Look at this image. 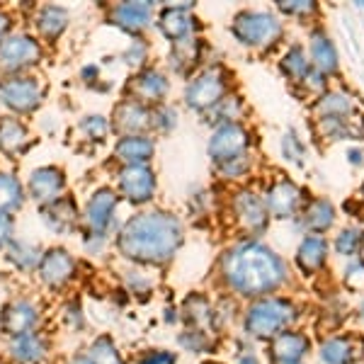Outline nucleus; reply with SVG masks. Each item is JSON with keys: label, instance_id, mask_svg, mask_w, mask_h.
Listing matches in <instances>:
<instances>
[{"label": "nucleus", "instance_id": "35", "mask_svg": "<svg viewBox=\"0 0 364 364\" xmlns=\"http://www.w3.org/2000/svg\"><path fill=\"white\" fill-rule=\"evenodd\" d=\"M323 360L328 364H350L352 362V352L348 340H331V343L323 345Z\"/></svg>", "mask_w": 364, "mask_h": 364}, {"label": "nucleus", "instance_id": "15", "mask_svg": "<svg viewBox=\"0 0 364 364\" xmlns=\"http://www.w3.org/2000/svg\"><path fill=\"white\" fill-rule=\"evenodd\" d=\"M190 5H182V8H166L158 17V27H161V32L166 34L168 39H173V42H180V39H187L190 37V32L195 29V17L190 13Z\"/></svg>", "mask_w": 364, "mask_h": 364}, {"label": "nucleus", "instance_id": "4", "mask_svg": "<svg viewBox=\"0 0 364 364\" xmlns=\"http://www.w3.org/2000/svg\"><path fill=\"white\" fill-rule=\"evenodd\" d=\"M39 326H42V309L32 299L17 296L0 309V333L5 338L39 331Z\"/></svg>", "mask_w": 364, "mask_h": 364}, {"label": "nucleus", "instance_id": "45", "mask_svg": "<svg viewBox=\"0 0 364 364\" xmlns=\"http://www.w3.org/2000/svg\"><path fill=\"white\" fill-rule=\"evenodd\" d=\"M279 8L284 10V13H291V15L314 13V3H306V0H299V3H279Z\"/></svg>", "mask_w": 364, "mask_h": 364}, {"label": "nucleus", "instance_id": "2", "mask_svg": "<svg viewBox=\"0 0 364 364\" xmlns=\"http://www.w3.org/2000/svg\"><path fill=\"white\" fill-rule=\"evenodd\" d=\"M226 282L233 291L243 296H262L277 289L284 279V265L265 245H240L228 252L224 262Z\"/></svg>", "mask_w": 364, "mask_h": 364}, {"label": "nucleus", "instance_id": "50", "mask_svg": "<svg viewBox=\"0 0 364 364\" xmlns=\"http://www.w3.org/2000/svg\"><path fill=\"white\" fill-rule=\"evenodd\" d=\"M350 161H352V163H362V151H357V149L352 151V154H350Z\"/></svg>", "mask_w": 364, "mask_h": 364}, {"label": "nucleus", "instance_id": "17", "mask_svg": "<svg viewBox=\"0 0 364 364\" xmlns=\"http://www.w3.org/2000/svg\"><path fill=\"white\" fill-rule=\"evenodd\" d=\"M182 316L185 318L187 328H197V331H211L214 328V321H216V311L211 309V304L207 301L204 296L199 294H190L182 304Z\"/></svg>", "mask_w": 364, "mask_h": 364}, {"label": "nucleus", "instance_id": "49", "mask_svg": "<svg viewBox=\"0 0 364 364\" xmlns=\"http://www.w3.org/2000/svg\"><path fill=\"white\" fill-rule=\"evenodd\" d=\"M8 29H10V17L5 15V13H0V37H3Z\"/></svg>", "mask_w": 364, "mask_h": 364}, {"label": "nucleus", "instance_id": "23", "mask_svg": "<svg viewBox=\"0 0 364 364\" xmlns=\"http://www.w3.org/2000/svg\"><path fill=\"white\" fill-rule=\"evenodd\" d=\"M44 221L58 233L70 231V228L78 224V211H75V204L66 197H58L56 202H51L44 207Z\"/></svg>", "mask_w": 364, "mask_h": 364}, {"label": "nucleus", "instance_id": "11", "mask_svg": "<svg viewBox=\"0 0 364 364\" xmlns=\"http://www.w3.org/2000/svg\"><path fill=\"white\" fill-rule=\"evenodd\" d=\"M224 90H226V83H224V73H221V68H211L187 85L185 97H187V105H190V107L209 109V107H214V105L221 102Z\"/></svg>", "mask_w": 364, "mask_h": 364}, {"label": "nucleus", "instance_id": "3", "mask_svg": "<svg viewBox=\"0 0 364 364\" xmlns=\"http://www.w3.org/2000/svg\"><path fill=\"white\" fill-rule=\"evenodd\" d=\"M294 318V306L284 299H257L245 314V331L252 338H274Z\"/></svg>", "mask_w": 364, "mask_h": 364}, {"label": "nucleus", "instance_id": "5", "mask_svg": "<svg viewBox=\"0 0 364 364\" xmlns=\"http://www.w3.org/2000/svg\"><path fill=\"white\" fill-rule=\"evenodd\" d=\"M42 58V46L27 34H13L0 39V70L17 73V70L34 66Z\"/></svg>", "mask_w": 364, "mask_h": 364}, {"label": "nucleus", "instance_id": "28", "mask_svg": "<svg viewBox=\"0 0 364 364\" xmlns=\"http://www.w3.org/2000/svg\"><path fill=\"white\" fill-rule=\"evenodd\" d=\"M296 260L304 272H314V269L321 267L323 260H326V240L318 236H309L301 243V248H299Z\"/></svg>", "mask_w": 364, "mask_h": 364}, {"label": "nucleus", "instance_id": "52", "mask_svg": "<svg viewBox=\"0 0 364 364\" xmlns=\"http://www.w3.org/2000/svg\"><path fill=\"white\" fill-rule=\"evenodd\" d=\"M362 314H364V306H362Z\"/></svg>", "mask_w": 364, "mask_h": 364}, {"label": "nucleus", "instance_id": "13", "mask_svg": "<svg viewBox=\"0 0 364 364\" xmlns=\"http://www.w3.org/2000/svg\"><path fill=\"white\" fill-rule=\"evenodd\" d=\"M117 202H119V197H117V192L109 190V187H102V190H97L95 195L90 197V202H87V207H85V221H87V226L92 228V233H102L105 236V231L112 226Z\"/></svg>", "mask_w": 364, "mask_h": 364}, {"label": "nucleus", "instance_id": "19", "mask_svg": "<svg viewBox=\"0 0 364 364\" xmlns=\"http://www.w3.org/2000/svg\"><path fill=\"white\" fill-rule=\"evenodd\" d=\"M134 102H156L168 92V80L158 70H144L132 80Z\"/></svg>", "mask_w": 364, "mask_h": 364}, {"label": "nucleus", "instance_id": "41", "mask_svg": "<svg viewBox=\"0 0 364 364\" xmlns=\"http://www.w3.org/2000/svg\"><path fill=\"white\" fill-rule=\"evenodd\" d=\"M175 122H178V112L170 107H158L154 112V127L163 129V132H168V129L175 127Z\"/></svg>", "mask_w": 364, "mask_h": 364}, {"label": "nucleus", "instance_id": "7", "mask_svg": "<svg viewBox=\"0 0 364 364\" xmlns=\"http://www.w3.org/2000/svg\"><path fill=\"white\" fill-rule=\"evenodd\" d=\"M75 272H78V262H75V257L63 248L46 250L37 267V277L42 279V284L49 287V289H63V287L73 282Z\"/></svg>", "mask_w": 364, "mask_h": 364}, {"label": "nucleus", "instance_id": "14", "mask_svg": "<svg viewBox=\"0 0 364 364\" xmlns=\"http://www.w3.org/2000/svg\"><path fill=\"white\" fill-rule=\"evenodd\" d=\"M63 185H66V180H63L61 170L54 166H46L32 173V178H29V195H32L34 202L46 207V204L56 202L58 195L63 192Z\"/></svg>", "mask_w": 364, "mask_h": 364}, {"label": "nucleus", "instance_id": "25", "mask_svg": "<svg viewBox=\"0 0 364 364\" xmlns=\"http://www.w3.org/2000/svg\"><path fill=\"white\" fill-rule=\"evenodd\" d=\"M27 129L22 124L20 119H15V117H5L3 122H0V149L5 151V154H17V151H22L27 146Z\"/></svg>", "mask_w": 364, "mask_h": 364}, {"label": "nucleus", "instance_id": "51", "mask_svg": "<svg viewBox=\"0 0 364 364\" xmlns=\"http://www.w3.org/2000/svg\"><path fill=\"white\" fill-rule=\"evenodd\" d=\"M207 364H216V362H207Z\"/></svg>", "mask_w": 364, "mask_h": 364}, {"label": "nucleus", "instance_id": "36", "mask_svg": "<svg viewBox=\"0 0 364 364\" xmlns=\"http://www.w3.org/2000/svg\"><path fill=\"white\" fill-rule=\"evenodd\" d=\"M284 70L287 73L291 75V78H299V75H306L309 73V61L304 58V51L299 49V46H294V49L287 54V58H284Z\"/></svg>", "mask_w": 364, "mask_h": 364}, {"label": "nucleus", "instance_id": "24", "mask_svg": "<svg viewBox=\"0 0 364 364\" xmlns=\"http://www.w3.org/2000/svg\"><path fill=\"white\" fill-rule=\"evenodd\" d=\"M299 202H301V192L291 182H277L267 195V207L274 216L294 214Z\"/></svg>", "mask_w": 364, "mask_h": 364}, {"label": "nucleus", "instance_id": "43", "mask_svg": "<svg viewBox=\"0 0 364 364\" xmlns=\"http://www.w3.org/2000/svg\"><path fill=\"white\" fill-rule=\"evenodd\" d=\"M144 58H146V44L144 42H134L124 54V61L129 63V66H141Z\"/></svg>", "mask_w": 364, "mask_h": 364}, {"label": "nucleus", "instance_id": "32", "mask_svg": "<svg viewBox=\"0 0 364 364\" xmlns=\"http://www.w3.org/2000/svg\"><path fill=\"white\" fill-rule=\"evenodd\" d=\"M178 345L185 352H192V355H202V352L211 350V338L207 331H197V328H185V331L178 336Z\"/></svg>", "mask_w": 364, "mask_h": 364}, {"label": "nucleus", "instance_id": "9", "mask_svg": "<svg viewBox=\"0 0 364 364\" xmlns=\"http://www.w3.org/2000/svg\"><path fill=\"white\" fill-rule=\"evenodd\" d=\"M5 355H8L10 364H44L46 357L51 355V340L44 331L8 338Z\"/></svg>", "mask_w": 364, "mask_h": 364}, {"label": "nucleus", "instance_id": "12", "mask_svg": "<svg viewBox=\"0 0 364 364\" xmlns=\"http://www.w3.org/2000/svg\"><path fill=\"white\" fill-rule=\"evenodd\" d=\"M119 192L129 202L146 204L156 192V178L146 166H127L119 173Z\"/></svg>", "mask_w": 364, "mask_h": 364}, {"label": "nucleus", "instance_id": "10", "mask_svg": "<svg viewBox=\"0 0 364 364\" xmlns=\"http://www.w3.org/2000/svg\"><path fill=\"white\" fill-rule=\"evenodd\" d=\"M245 149H248V134L243 132V127L231 122V124H224L214 132L211 144H209V156L214 158L216 163L226 166V163L243 158Z\"/></svg>", "mask_w": 364, "mask_h": 364}, {"label": "nucleus", "instance_id": "18", "mask_svg": "<svg viewBox=\"0 0 364 364\" xmlns=\"http://www.w3.org/2000/svg\"><path fill=\"white\" fill-rule=\"evenodd\" d=\"M309 350V340L299 333H279V336L272 338V345H269V352L279 364H296L306 355Z\"/></svg>", "mask_w": 364, "mask_h": 364}, {"label": "nucleus", "instance_id": "22", "mask_svg": "<svg viewBox=\"0 0 364 364\" xmlns=\"http://www.w3.org/2000/svg\"><path fill=\"white\" fill-rule=\"evenodd\" d=\"M151 8L149 3H124V5H117L112 20L114 25H119L122 29H129V32H141L146 25L151 22Z\"/></svg>", "mask_w": 364, "mask_h": 364}, {"label": "nucleus", "instance_id": "20", "mask_svg": "<svg viewBox=\"0 0 364 364\" xmlns=\"http://www.w3.org/2000/svg\"><path fill=\"white\" fill-rule=\"evenodd\" d=\"M85 355L92 364H129L124 352L119 350L117 340L109 333H100L92 338L85 348Z\"/></svg>", "mask_w": 364, "mask_h": 364}, {"label": "nucleus", "instance_id": "26", "mask_svg": "<svg viewBox=\"0 0 364 364\" xmlns=\"http://www.w3.org/2000/svg\"><path fill=\"white\" fill-rule=\"evenodd\" d=\"M8 260L20 269V272H37L39 260H42V250L32 243H25V240H15L8 250Z\"/></svg>", "mask_w": 364, "mask_h": 364}, {"label": "nucleus", "instance_id": "38", "mask_svg": "<svg viewBox=\"0 0 364 364\" xmlns=\"http://www.w3.org/2000/svg\"><path fill=\"white\" fill-rule=\"evenodd\" d=\"M136 364H178V355L163 348H154V350H144L136 357Z\"/></svg>", "mask_w": 364, "mask_h": 364}, {"label": "nucleus", "instance_id": "29", "mask_svg": "<svg viewBox=\"0 0 364 364\" xmlns=\"http://www.w3.org/2000/svg\"><path fill=\"white\" fill-rule=\"evenodd\" d=\"M236 211H238V219L243 221L250 231H260V228L265 226V207L252 195H240L236 202Z\"/></svg>", "mask_w": 364, "mask_h": 364}, {"label": "nucleus", "instance_id": "46", "mask_svg": "<svg viewBox=\"0 0 364 364\" xmlns=\"http://www.w3.org/2000/svg\"><path fill=\"white\" fill-rule=\"evenodd\" d=\"M284 151H287V156H291V151H294V161H299V158H301V149H299L294 134H289V136H287V141H284Z\"/></svg>", "mask_w": 364, "mask_h": 364}, {"label": "nucleus", "instance_id": "1", "mask_svg": "<svg viewBox=\"0 0 364 364\" xmlns=\"http://www.w3.org/2000/svg\"><path fill=\"white\" fill-rule=\"evenodd\" d=\"M182 243V226L166 211L129 219L117 236V250L139 265H166Z\"/></svg>", "mask_w": 364, "mask_h": 364}, {"label": "nucleus", "instance_id": "40", "mask_svg": "<svg viewBox=\"0 0 364 364\" xmlns=\"http://www.w3.org/2000/svg\"><path fill=\"white\" fill-rule=\"evenodd\" d=\"M360 231L357 228H350V231H343V236L338 238L336 248L338 252H343V255H352V252L357 250V245H360Z\"/></svg>", "mask_w": 364, "mask_h": 364}, {"label": "nucleus", "instance_id": "34", "mask_svg": "<svg viewBox=\"0 0 364 364\" xmlns=\"http://www.w3.org/2000/svg\"><path fill=\"white\" fill-rule=\"evenodd\" d=\"M197 39H180V42H175L173 66L178 70H185L187 66L197 63Z\"/></svg>", "mask_w": 364, "mask_h": 364}, {"label": "nucleus", "instance_id": "21", "mask_svg": "<svg viewBox=\"0 0 364 364\" xmlns=\"http://www.w3.org/2000/svg\"><path fill=\"white\" fill-rule=\"evenodd\" d=\"M146 127H149V112L144 109V105L127 100L114 109V129H119L124 136H134Z\"/></svg>", "mask_w": 364, "mask_h": 364}, {"label": "nucleus", "instance_id": "6", "mask_svg": "<svg viewBox=\"0 0 364 364\" xmlns=\"http://www.w3.org/2000/svg\"><path fill=\"white\" fill-rule=\"evenodd\" d=\"M231 29L238 42L248 46H262L279 37V22L267 13H240Z\"/></svg>", "mask_w": 364, "mask_h": 364}, {"label": "nucleus", "instance_id": "8", "mask_svg": "<svg viewBox=\"0 0 364 364\" xmlns=\"http://www.w3.org/2000/svg\"><path fill=\"white\" fill-rule=\"evenodd\" d=\"M0 102L10 107L17 114L34 112L42 102V87H39L37 78H8L0 83Z\"/></svg>", "mask_w": 364, "mask_h": 364}, {"label": "nucleus", "instance_id": "47", "mask_svg": "<svg viewBox=\"0 0 364 364\" xmlns=\"http://www.w3.org/2000/svg\"><path fill=\"white\" fill-rule=\"evenodd\" d=\"M236 364H257L255 352H250V350H240V352H238V357H236Z\"/></svg>", "mask_w": 364, "mask_h": 364}, {"label": "nucleus", "instance_id": "44", "mask_svg": "<svg viewBox=\"0 0 364 364\" xmlns=\"http://www.w3.org/2000/svg\"><path fill=\"white\" fill-rule=\"evenodd\" d=\"M10 236H13V219L8 214H0V250L8 248Z\"/></svg>", "mask_w": 364, "mask_h": 364}, {"label": "nucleus", "instance_id": "37", "mask_svg": "<svg viewBox=\"0 0 364 364\" xmlns=\"http://www.w3.org/2000/svg\"><path fill=\"white\" fill-rule=\"evenodd\" d=\"M63 323H66V328L73 333L85 331V314H83V306H80L78 301L66 304V309H63Z\"/></svg>", "mask_w": 364, "mask_h": 364}, {"label": "nucleus", "instance_id": "39", "mask_svg": "<svg viewBox=\"0 0 364 364\" xmlns=\"http://www.w3.org/2000/svg\"><path fill=\"white\" fill-rule=\"evenodd\" d=\"M80 129L87 134L90 139H105V134H107V122L102 119V117H85L83 124H80Z\"/></svg>", "mask_w": 364, "mask_h": 364}, {"label": "nucleus", "instance_id": "48", "mask_svg": "<svg viewBox=\"0 0 364 364\" xmlns=\"http://www.w3.org/2000/svg\"><path fill=\"white\" fill-rule=\"evenodd\" d=\"M66 364H92V362L87 360L85 352H75V355H70V357H68V362H66Z\"/></svg>", "mask_w": 364, "mask_h": 364}, {"label": "nucleus", "instance_id": "30", "mask_svg": "<svg viewBox=\"0 0 364 364\" xmlns=\"http://www.w3.org/2000/svg\"><path fill=\"white\" fill-rule=\"evenodd\" d=\"M22 185L13 175L0 173V214H8L17 207H22Z\"/></svg>", "mask_w": 364, "mask_h": 364}, {"label": "nucleus", "instance_id": "33", "mask_svg": "<svg viewBox=\"0 0 364 364\" xmlns=\"http://www.w3.org/2000/svg\"><path fill=\"white\" fill-rule=\"evenodd\" d=\"M306 224L311 228H316V231H323V228L331 226L333 224V207H331V202H326V199H316V202L309 207Z\"/></svg>", "mask_w": 364, "mask_h": 364}, {"label": "nucleus", "instance_id": "31", "mask_svg": "<svg viewBox=\"0 0 364 364\" xmlns=\"http://www.w3.org/2000/svg\"><path fill=\"white\" fill-rule=\"evenodd\" d=\"M311 56H314V63L321 70H336L338 66L336 49H333V44L323 34H314V39H311Z\"/></svg>", "mask_w": 364, "mask_h": 364}, {"label": "nucleus", "instance_id": "27", "mask_svg": "<svg viewBox=\"0 0 364 364\" xmlns=\"http://www.w3.org/2000/svg\"><path fill=\"white\" fill-rule=\"evenodd\" d=\"M66 22H68L66 10L56 8V5H46V8L39 10V15H37V29L46 39H56L58 34L66 29Z\"/></svg>", "mask_w": 364, "mask_h": 364}, {"label": "nucleus", "instance_id": "42", "mask_svg": "<svg viewBox=\"0 0 364 364\" xmlns=\"http://www.w3.org/2000/svg\"><path fill=\"white\" fill-rule=\"evenodd\" d=\"M129 291H132L134 296L136 294H149L151 291V279L144 277V272H129Z\"/></svg>", "mask_w": 364, "mask_h": 364}, {"label": "nucleus", "instance_id": "16", "mask_svg": "<svg viewBox=\"0 0 364 364\" xmlns=\"http://www.w3.org/2000/svg\"><path fill=\"white\" fill-rule=\"evenodd\" d=\"M114 156L124 161L127 166H146L154 156V141L134 134V136H122L114 146Z\"/></svg>", "mask_w": 364, "mask_h": 364}]
</instances>
